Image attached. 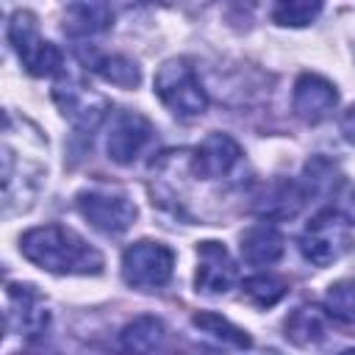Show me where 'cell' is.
I'll return each instance as SVG.
<instances>
[{
    "label": "cell",
    "mask_w": 355,
    "mask_h": 355,
    "mask_svg": "<svg viewBox=\"0 0 355 355\" xmlns=\"http://www.w3.org/2000/svg\"><path fill=\"white\" fill-rule=\"evenodd\" d=\"M19 252L53 275H97L103 255L64 225L33 227L19 239Z\"/></svg>",
    "instance_id": "1"
},
{
    "label": "cell",
    "mask_w": 355,
    "mask_h": 355,
    "mask_svg": "<svg viewBox=\"0 0 355 355\" xmlns=\"http://www.w3.org/2000/svg\"><path fill=\"white\" fill-rule=\"evenodd\" d=\"M155 94L180 119H194L208 108V94L186 58H172L161 64V69L155 72Z\"/></svg>",
    "instance_id": "2"
},
{
    "label": "cell",
    "mask_w": 355,
    "mask_h": 355,
    "mask_svg": "<svg viewBox=\"0 0 355 355\" xmlns=\"http://www.w3.org/2000/svg\"><path fill=\"white\" fill-rule=\"evenodd\" d=\"M6 33H8V42L17 50L22 67L31 75L44 78V75L61 72L64 55H61V50L53 42L42 39L39 25H36V17L31 11H14L8 17V31Z\"/></svg>",
    "instance_id": "3"
},
{
    "label": "cell",
    "mask_w": 355,
    "mask_h": 355,
    "mask_svg": "<svg viewBox=\"0 0 355 355\" xmlns=\"http://www.w3.org/2000/svg\"><path fill=\"white\" fill-rule=\"evenodd\" d=\"M352 244V233H349V222L333 211L324 208L319 211L302 230L300 236V250L305 255V261H311L313 266H330L336 263Z\"/></svg>",
    "instance_id": "4"
},
{
    "label": "cell",
    "mask_w": 355,
    "mask_h": 355,
    "mask_svg": "<svg viewBox=\"0 0 355 355\" xmlns=\"http://www.w3.org/2000/svg\"><path fill=\"white\" fill-rule=\"evenodd\" d=\"M78 211L89 225L105 236H119L125 233L133 219H136V205L130 202L128 194L108 189V186H94L78 194Z\"/></svg>",
    "instance_id": "5"
},
{
    "label": "cell",
    "mask_w": 355,
    "mask_h": 355,
    "mask_svg": "<svg viewBox=\"0 0 355 355\" xmlns=\"http://www.w3.org/2000/svg\"><path fill=\"white\" fill-rule=\"evenodd\" d=\"M175 252L161 241H136L122 255V277L133 288H161L169 283Z\"/></svg>",
    "instance_id": "6"
},
{
    "label": "cell",
    "mask_w": 355,
    "mask_h": 355,
    "mask_svg": "<svg viewBox=\"0 0 355 355\" xmlns=\"http://www.w3.org/2000/svg\"><path fill=\"white\" fill-rule=\"evenodd\" d=\"M53 100L58 103L61 114H64L75 128H83V130H94V128L105 119V114L111 111V103H108L103 94L86 89L83 83L69 80V78L61 80V83H55Z\"/></svg>",
    "instance_id": "7"
},
{
    "label": "cell",
    "mask_w": 355,
    "mask_h": 355,
    "mask_svg": "<svg viewBox=\"0 0 355 355\" xmlns=\"http://www.w3.org/2000/svg\"><path fill=\"white\" fill-rule=\"evenodd\" d=\"M336 103H338V92L327 78L313 75V72H305L297 78L291 108L305 125H319L322 119H327Z\"/></svg>",
    "instance_id": "8"
},
{
    "label": "cell",
    "mask_w": 355,
    "mask_h": 355,
    "mask_svg": "<svg viewBox=\"0 0 355 355\" xmlns=\"http://www.w3.org/2000/svg\"><path fill=\"white\" fill-rule=\"evenodd\" d=\"M197 291L202 294H227L236 283V263L225 244L200 241L197 244Z\"/></svg>",
    "instance_id": "9"
},
{
    "label": "cell",
    "mask_w": 355,
    "mask_h": 355,
    "mask_svg": "<svg viewBox=\"0 0 355 355\" xmlns=\"http://www.w3.org/2000/svg\"><path fill=\"white\" fill-rule=\"evenodd\" d=\"M153 141V125L136 111H122L108 133V155L116 164H133Z\"/></svg>",
    "instance_id": "10"
},
{
    "label": "cell",
    "mask_w": 355,
    "mask_h": 355,
    "mask_svg": "<svg viewBox=\"0 0 355 355\" xmlns=\"http://www.w3.org/2000/svg\"><path fill=\"white\" fill-rule=\"evenodd\" d=\"M239 158H241V150L227 133H208L191 155V169L197 178L216 180L227 175L239 164Z\"/></svg>",
    "instance_id": "11"
},
{
    "label": "cell",
    "mask_w": 355,
    "mask_h": 355,
    "mask_svg": "<svg viewBox=\"0 0 355 355\" xmlns=\"http://www.w3.org/2000/svg\"><path fill=\"white\" fill-rule=\"evenodd\" d=\"M47 322L50 316L39 291L28 283H8V327L25 336H39L44 333Z\"/></svg>",
    "instance_id": "12"
},
{
    "label": "cell",
    "mask_w": 355,
    "mask_h": 355,
    "mask_svg": "<svg viewBox=\"0 0 355 355\" xmlns=\"http://www.w3.org/2000/svg\"><path fill=\"white\" fill-rule=\"evenodd\" d=\"M308 202V191L302 186V180H275L255 202V211L266 219H291L302 211V205Z\"/></svg>",
    "instance_id": "13"
},
{
    "label": "cell",
    "mask_w": 355,
    "mask_h": 355,
    "mask_svg": "<svg viewBox=\"0 0 355 355\" xmlns=\"http://www.w3.org/2000/svg\"><path fill=\"white\" fill-rule=\"evenodd\" d=\"M114 0H69L64 31L72 36H92L111 25Z\"/></svg>",
    "instance_id": "14"
},
{
    "label": "cell",
    "mask_w": 355,
    "mask_h": 355,
    "mask_svg": "<svg viewBox=\"0 0 355 355\" xmlns=\"http://www.w3.org/2000/svg\"><path fill=\"white\" fill-rule=\"evenodd\" d=\"M283 250H286V241L280 230L272 225H255L241 236V255L252 266H269L280 261Z\"/></svg>",
    "instance_id": "15"
},
{
    "label": "cell",
    "mask_w": 355,
    "mask_h": 355,
    "mask_svg": "<svg viewBox=\"0 0 355 355\" xmlns=\"http://www.w3.org/2000/svg\"><path fill=\"white\" fill-rule=\"evenodd\" d=\"M327 316L330 313H324L313 305H302L286 319V336L297 347H313L327 336Z\"/></svg>",
    "instance_id": "16"
},
{
    "label": "cell",
    "mask_w": 355,
    "mask_h": 355,
    "mask_svg": "<svg viewBox=\"0 0 355 355\" xmlns=\"http://www.w3.org/2000/svg\"><path fill=\"white\" fill-rule=\"evenodd\" d=\"M191 322H194V327H197L208 341H214L216 347H225V349H247V347H250V336H247L241 327H236L233 322H227L225 316H219V313L202 311V313H197Z\"/></svg>",
    "instance_id": "17"
},
{
    "label": "cell",
    "mask_w": 355,
    "mask_h": 355,
    "mask_svg": "<svg viewBox=\"0 0 355 355\" xmlns=\"http://www.w3.org/2000/svg\"><path fill=\"white\" fill-rule=\"evenodd\" d=\"M164 322L155 316H139L122 330V347L133 352H153L164 344Z\"/></svg>",
    "instance_id": "18"
},
{
    "label": "cell",
    "mask_w": 355,
    "mask_h": 355,
    "mask_svg": "<svg viewBox=\"0 0 355 355\" xmlns=\"http://www.w3.org/2000/svg\"><path fill=\"white\" fill-rule=\"evenodd\" d=\"M89 67L108 83L122 86V89H136L141 80V72L136 67V61L125 58V55H97L89 61Z\"/></svg>",
    "instance_id": "19"
},
{
    "label": "cell",
    "mask_w": 355,
    "mask_h": 355,
    "mask_svg": "<svg viewBox=\"0 0 355 355\" xmlns=\"http://www.w3.org/2000/svg\"><path fill=\"white\" fill-rule=\"evenodd\" d=\"M341 172L333 161L327 158H311L305 164V172H302V186L308 191V197H324V194H333L338 186H341Z\"/></svg>",
    "instance_id": "20"
},
{
    "label": "cell",
    "mask_w": 355,
    "mask_h": 355,
    "mask_svg": "<svg viewBox=\"0 0 355 355\" xmlns=\"http://www.w3.org/2000/svg\"><path fill=\"white\" fill-rule=\"evenodd\" d=\"M241 291H244V297H247L252 305H258V308H272L275 302H280V300L286 297L288 283H286L283 277H277V275H252V277L244 280Z\"/></svg>",
    "instance_id": "21"
},
{
    "label": "cell",
    "mask_w": 355,
    "mask_h": 355,
    "mask_svg": "<svg viewBox=\"0 0 355 355\" xmlns=\"http://www.w3.org/2000/svg\"><path fill=\"white\" fill-rule=\"evenodd\" d=\"M322 6H324V0H275L272 19L277 25L302 28V25H311L319 17Z\"/></svg>",
    "instance_id": "22"
},
{
    "label": "cell",
    "mask_w": 355,
    "mask_h": 355,
    "mask_svg": "<svg viewBox=\"0 0 355 355\" xmlns=\"http://www.w3.org/2000/svg\"><path fill=\"white\" fill-rule=\"evenodd\" d=\"M324 308L330 316L355 324V280H338L324 294Z\"/></svg>",
    "instance_id": "23"
},
{
    "label": "cell",
    "mask_w": 355,
    "mask_h": 355,
    "mask_svg": "<svg viewBox=\"0 0 355 355\" xmlns=\"http://www.w3.org/2000/svg\"><path fill=\"white\" fill-rule=\"evenodd\" d=\"M261 0H219V6L230 14V17H239V19H250L252 11L258 8Z\"/></svg>",
    "instance_id": "24"
},
{
    "label": "cell",
    "mask_w": 355,
    "mask_h": 355,
    "mask_svg": "<svg viewBox=\"0 0 355 355\" xmlns=\"http://www.w3.org/2000/svg\"><path fill=\"white\" fill-rule=\"evenodd\" d=\"M341 133L349 144H355V103L341 114Z\"/></svg>",
    "instance_id": "25"
},
{
    "label": "cell",
    "mask_w": 355,
    "mask_h": 355,
    "mask_svg": "<svg viewBox=\"0 0 355 355\" xmlns=\"http://www.w3.org/2000/svg\"><path fill=\"white\" fill-rule=\"evenodd\" d=\"M352 219H355V197H352Z\"/></svg>",
    "instance_id": "26"
},
{
    "label": "cell",
    "mask_w": 355,
    "mask_h": 355,
    "mask_svg": "<svg viewBox=\"0 0 355 355\" xmlns=\"http://www.w3.org/2000/svg\"><path fill=\"white\" fill-rule=\"evenodd\" d=\"M164 3H166V0H164Z\"/></svg>",
    "instance_id": "27"
}]
</instances>
